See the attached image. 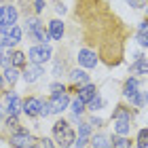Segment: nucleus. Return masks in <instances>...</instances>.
<instances>
[{
  "instance_id": "1",
  "label": "nucleus",
  "mask_w": 148,
  "mask_h": 148,
  "mask_svg": "<svg viewBox=\"0 0 148 148\" xmlns=\"http://www.w3.org/2000/svg\"><path fill=\"white\" fill-rule=\"evenodd\" d=\"M53 136H55V142L62 148H70L74 144V140H76L74 131L70 129V125L66 123V121H57V123L53 125Z\"/></svg>"
},
{
  "instance_id": "2",
  "label": "nucleus",
  "mask_w": 148,
  "mask_h": 148,
  "mask_svg": "<svg viewBox=\"0 0 148 148\" xmlns=\"http://www.w3.org/2000/svg\"><path fill=\"white\" fill-rule=\"evenodd\" d=\"M25 32H28V36H30L32 40H38V42H42V45L51 38V36H49V32H45L42 23H40L36 17L25 19Z\"/></svg>"
},
{
  "instance_id": "3",
  "label": "nucleus",
  "mask_w": 148,
  "mask_h": 148,
  "mask_svg": "<svg viewBox=\"0 0 148 148\" xmlns=\"http://www.w3.org/2000/svg\"><path fill=\"white\" fill-rule=\"evenodd\" d=\"M21 28L19 25H9V28H0V47H15L21 40Z\"/></svg>"
},
{
  "instance_id": "4",
  "label": "nucleus",
  "mask_w": 148,
  "mask_h": 148,
  "mask_svg": "<svg viewBox=\"0 0 148 148\" xmlns=\"http://www.w3.org/2000/svg\"><path fill=\"white\" fill-rule=\"evenodd\" d=\"M28 57H30L32 64L42 66L45 62H49V59H51V47L49 45H34L28 51Z\"/></svg>"
},
{
  "instance_id": "5",
  "label": "nucleus",
  "mask_w": 148,
  "mask_h": 148,
  "mask_svg": "<svg viewBox=\"0 0 148 148\" xmlns=\"http://www.w3.org/2000/svg\"><path fill=\"white\" fill-rule=\"evenodd\" d=\"M17 21V9L11 4L0 6V28H9V25H15Z\"/></svg>"
},
{
  "instance_id": "6",
  "label": "nucleus",
  "mask_w": 148,
  "mask_h": 148,
  "mask_svg": "<svg viewBox=\"0 0 148 148\" xmlns=\"http://www.w3.org/2000/svg\"><path fill=\"white\" fill-rule=\"evenodd\" d=\"M68 106H70V97L66 95V93H59V95H53L51 97V110L55 112V114L64 112Z\"/></svg>"
},
{
  "instance_id": "7",
  "label": "nucleus",
  "mask_w": 148,
  "mask_h": 148,
  "mask_svg": "<svg viewBox=\"0 0 148 148\" xmlns=\"http://www.w3.org/2000/svg\"><path fill=\"white\" fill-rule=\"evenodd\" d=\"M40 102H42V99H38V97H28L21 104V108H23V112L28 114V116H38L40 114Z\"/></svg>"
},
{
  "instance_id": "8",
  "label": "nucleus",
  "mask_w": 148,
  "mask_h": 148,
  "mask_svg": "<svg viewBox=\"0 0 148 148\" xmlns=\"http://www.w3.org/2000/svg\"><path fill=\"white\" fill-rule=\"evenodd\" d=\"M4 97H6V112L15 116V114H17L19 110H21V104H23V102L17 97V93H13V91H9Z\"/></svg>"
},
{
  "instance_id": "9",
  "label": "nucleus",
  "mask_w": 148,
  "mask_h": 148,
  "mask_svg": "<svg viewBox=\"0 0 148 148\" xmlns=\"http://www.w3.org/2000/svg\"><path fill=\"white\" fill-rule=\"evenodd\" d=\"M40 76H42V66H38V64H30L28 68L23 70V80L25 83H36Z\"/></svg>"
},
{
  "instance_id": "10",
  "label": "nucleus",
  "mask_w": 148,
  "mask_h": 148,
  "mask_svg": "<svg viewBox=\"0 0 148 148\" xmlns=\"http://www.w3.org/2000/svg\"><path fill=\"white\" fill-rule=\"evenodd\" d=\"M78 64H80V66H85V68H95V66H97V57H95V53H93V51H87V49L78 51Z\"/></svg>"
},
{
  "instance_id": "11",
  "label": "nucleus",
  "mask_w": 148,
  "mask_h": 148,
  "mask_svg": "<svg viewBox=\"0 0 148 148\" xmlns=\"http://www.w3.org/2000/svg\"><path fill=\"white\" fill-rule=\"evenodd\" d=\"M30 142H32V138L28 131H17L15 136H11V144L15 148H28V146H32Z\"/></svg>"
},
{
  "instance_id": "12",
  "label": "nucleus",
  "mask_w": 148,
  "mask_h": 148,
  "mask_svg": "<svg viewBox=\"0 0 148 148\" xmlns=\"http://www.w3.org/2000/svg\"><path fill=\"white\" fill-rule=\"evenodd\" d=\"M97 95V89H95V85H91V83H87V85H83L80 87V91H78V97L83 99V102L87 104V102H91L93 97Z\"/></svg>"
},
{
  "instance_id": "13",
  "label": "nucleus",
  "mask_w": 148,
  "mask_h": 148,
  "mask_svg": "<svg viewBox=\"0 0 148 148\" xmlns=\"http://www.w3.org/2000/svg\"><path fill=\"white\" fill-rule=\"evenodd\" d=\"M114 131L116 136H127L131 131V119H114Z\"/></svg>"
},
{
  "instance_id": "14",
  "label": "nucleus",
  "mask_w": 148,
  "mask_h": 148,
  "mask_svg": "<svg viewBox=\"0 0 148 148\" xmlns=\"http://www.w3.org/2000/svg\"><path fill=\"white\" fill-rule=\"evenodd\" d=\"M49 36L53 40H62V36H64V23L59 21V19H53V21L49 23Z\"/></svg>"
},
{
  "instance_id": "15",
  "label": "nucleus",
  "mask_w": 148,
  "mask_h": 148,
  "mask_svg": "<svg viewBox=\"0 0 148 148\" xmlns=\"http://www.w3.org/2000/svg\"><path fill=\"white\" fill-rule=\"evenodd\" d=\"M129 72H131V74H148V59H146V57L136 59V64L129 68Z\"/></svg>"
},
{
  "instance_id": "16",
  "label": "nucleus",
  "mask_w": 148,
  "mask_h": 148,
  "mask_svg": "<svg viewBox=\"0 0 148 148\" xmlns=\"http://www.w3.org/2000/svg\"><path fill=\"white\" fill-rule=\"evenodd\" d=\"M138 87H140V83H138V78H129L125 83V87H123V95L125 97H133L138 93Z\"/></svg>"
},
{
  "instance_id": "17",
  "label": "nucleus",
  "mask_w": 148,
  "mask_h": 148,
  "mask_svg": "<svg viewBox=\"0 0 148 148\" xmlns=\"http://www.w3.org/2000/svg\"><path fill=\"white\" fill-rule=\"evenodd\" d=\"M70 78L74 80V83H80V85H87V83H89V74H87L85 70H72L70 72Z\"/></svg>"
},
{
  "instance_id": "18",
  "label": "nucleus",
  "mask_w": 148,
  "mask_h": 148,
  "mask_svg": "<svg viewBox=\"0 0 148 148\" xmlns=\"http://www.w3.org/2000/svg\"><path fill=\"white\" fill-rule=\"evenodd\" d=\"M17 78H19L17 68H15V66H6V68H4V80H6V83H11V85H15Z\"/></svg>"
},
{
  "instance_id": "19",
  "label": "nucleus",
  "mask_w": 148,
  "mask_h": 148,
  "mask_svg": "<svg viewBox=\"0 0 148 148\" xmlns=\"http://www.w3.org/2000/svg\"><path fill=\"white\" fill-rule=\"evenodd\" d=\"M91 146H93V148H112L110 140L106 138V136H95V138L91 140Z\"/></svg>"
},
{
  "instance_id": "20",
  "label": "nucleus",
  "mask_w": 148,
  "mask_h": 148,
  "mask_svg": "<svg viewBox=\"0 0 148 148\" xmlns=\"http://www.w3.org/2000/svg\"><path fill=\"white\" fill-rule=\"evenodd\" d=\"M129 102L136 104V106H144V104H148V91H138L133 97H129Z\"/></svg>"
},
{
  "instance_id": "21",
  "label": "nucleus",
  "mask_w": 148,
  "mask_h": 148,
  "mask_svg": "<svg viewBox=\"0 0 148 148\" xmlns=\"http://www.w3.org/2000/svg\"><path fill=\"white\" fill-rule=\"evenodd\" d=\"M25 64V53L21 51H15L11 55V66H15V68H19V66H23Z\"/></svg>"
},
{
  "instance_id": "22",
  "label": "nucleus",
  "mask_w": 148,
  "mask_h": 148,
  "mask_svg": "<svg viewBox=\"0 0 148 148\" xmlns=\"http://www.w3.org/2000/svg\"><path fill=\"white\" fill-rule=\"evenodd\" d=\"M131 144H129V140H127L125 136H116L112 140V148H129Z\"/></svg>"
},
{
  "instance_id": "23",
  "label": "nucleus",
  "mask_w": 148,
  "mask_h": 148,
  "mask_svg": "<svg viewBox=\"0 0 148 148\" xmlns=\"http://www.w3.org/2000/svg\"><path fill=\"white\" fill-rule=\"evenodd\" d=\"M72 112H74V116H78V114L85 112V102H83L80 97H76V99L72 102Z\"/></svg>"
},
{
  "instance_id": "24",
  "label": "nucleus",
  "mask_w": 148,
  "mask_h": 148,
  "mask_svg": "<svg viewBox=\"0 0 148 148\" xmlns=\"http://www.w3.org/2000/svg\"><path fill=\"white\" fill-rule=\"evenodd\" d=\"M87 106H89V110L91 112H95V110H99V108H104V99L99 97V95H95L91 99V102H87Z\"/></svg>"
},
{
  "instance_id": "25",
  "label": "nucleus",
  "mask_w": 148,
  "mask_h": 148,
  "mask_svg": "<svg viewBox=\"0 0 148 148\" xmlns=\"http://www.w3.org/2000/svg\"><path fill=\"white\" fill-rule=\"evenodd\" d=\"M146 146H148V127L138 133V148H146Z\"/></svg>"
},
{
  "instance_id": "26",
  "label": "nucleus",
  "mask_w": 148,
  "mask_h": 148,
  "mask_svg": "<svg viewBox=\"0 0 148 148\" xmlns=\"http://www.w3.org/2000/svg\"><path fill=\"white\" fill-rule=\"evenodd\" d=\"M91 133V125L89 123H80L78 125V138H89Z\"/></svg>"
},
{
  "instance_id": "27",
  "label": "nucleus",
  "mask_w": 148,
  "mask_h": 148,
  "mask_svg": "<svg viewBox=\"0 0 148 148\" xmlns=\"http://www.w3.org/2000/svg\"><path fill=\"white\" fill-rule=\"evenodd\" d=\"M40 114H42V116H49V114H53L51 102H40Z\"/></svg>"
},
{
  "instance_id": "28",
  "label": "nucleus",
  "mask_w": 148,
  "mask_h": 148,
  "mask_svg": "<svg viewBox=\"0 0 148 148\" xmlns=\"http://www.w3.org/2000/svg\"><path fill=\"white\" fill-rule=\"evenodd\" d=\"M4 123H6V127H9V129H17V127H19V121H17V116H13V114L4 121Z\"/></svg>"
},
{
  "instance_id": "29",
  "label": "nucleus",
  "mask_w": 148,
  "mask_h": 148,
  "mask_svg": "<svg viewBox=\"0 0 148 148\" xmlns=\"http://www.w3.org/2000/svg\"><path fill=\"white\" fill-rule=\"evenodd\" d=\"M51 93H53V95L66 93V87H64V85H59V83H53V85H51Z\"/></svg>"
},
{
  "instance_id": "30",
  "label": "nucleus",
  "mask_w": 148,
  "mask_h": 148,
  "mask_svg": "<svg viewBox=\"0 0 148 148\" xmlns=\"http://www.w3.org/2000/svg\"><path fill=\"white\" fill-rule=\"evenodd\" d=\"M129 2V6H133V9H142V6H146V0H127Z\"/></svg>"
},
{
  "instance_id": "31",
  "label": "nucleus",
  "mask_w": 148,
  "mask_h": 148,
  "mask_svg": "<svg viewBox=\"0 0 148 148\" xmlns=\"http://www.w3.org/2000/svg\"><path fill=\"white\" fill-rule=\"evenodd\" d=\"M40 148H55V144H53V140L42 138V140H40Z\"/></svg>"
},
{
  "instance_id": "32",
  "label": "nucleus",
  "mask_w": 148,
  "mask_h": 148,
  "mask_svg": "<svg viewBox=\"0 0 148 148\" xmlns=\"http://www.w3.org/2000/svg\"><path fill=\"white\" fill-rule=\"evenodd\" d=\"M136 40H138V42L142 45V47H148V34H142V32H140Z\"/></svg>"
},
{
  "instance_id": "33",
  "label": "nucleus",
  "mask_w": 148,
  "mask_h": 148,
  "mask_svg": "<svg viewBox=\"0 0 148 148\" xmlns=\"http://www.w3.org/2000/svg\"><path fill=\"white\" fill-rule=\"evenodd\" d=\"M114 119H131V116H129L127 110H116V112H114Z\"/></svg>"
},
{
  "instance_id": "34",
  "label": "nucleus",
  "mask_w": 148,
  "mask_h": 148,
  "mask_svg": "<svg viewBox=\"0 0 148 148\" xmlns=\"http://www.w3.org/2000/svg\"><path fill=\"white\" fill-rule=\"evenodd\" d=\"M34 9H36V13H42L45 11V0H34Z\"/></svg>"
},
{
  "instance_id": "35",
  "label": "nucleus",
  "mask_w": 148,
  "mask_h": 148,
  "mask_svg": "<svg viewBox=\"0 0 148 148\" xmlns=\"http://www.w3.org/2000/svg\"><path fill=\"white\" fill-rule=\"evenodd\" d=\"M87 144V138H78V140H74V148H85Z\"/></svg>"
},
{
  "instance_id": "36",
  "label": "nucleus",
  "mask_w": 148,
  "mask_h": 148,
  "mask_svg": "<svg viewBox=\"0 0 148 148\" xmlns=\"http://www.w3.org/2000/svg\"><path fill=\"white\" fill-rule=\"evenodd\" d=\"M89 125H95V127H102V119H97V116H93L89 121Z\"/></svg>"
},
{
  "instance_id": "37",
  "label": "nucleus",
  "mask_w": 148,
  "mask_h": 148,
  "mask_svg": "<svg viewBox=\"0 0 148 148\" xmlns=\"http://www.w3.org/2000/svg\"><path fill=\"white\" fill-rule=\"evenodd\" d=\"M140 32H142V34H148V23H146V21L140 23Z\"/></svg>"
},
{
  "instance_id": "38",
  "label": "nucleus",
  "mask_w": 148,
  "mask_h": 148,
  "mask_svg": "<svg viewBox=\"0 0 148 148\" xmlns=\"http://www.w3.org/2000/svg\"><path fill=\"white\" fill-rule=\"evenodd\" d=\"M55 11H57V13H62V15H64V13H66V6H64V4H57V6H55Z\"/></svg>"
},
{
  "instance_id": "39",
  "label": "nucleus",
  "mask_w": 148,
  "mask_h": 148,
  "mask_svg": "<svg viewBox=\"0 0 148 148\" xmlns=\"http://www.w3.org/2000/svg\"><path fill=\"white\" fill-rule=\"evenodd\" d=\"M28 148H40V146H28Z\"/></svg>"
},
{
  "instance_id": "40",
  "label": "nucleus",
  "mask_w": 148,
  "mask_h": 148,
  "mask_svg": "<svg viewBox=\"0 0 148 148\" xmlns=\"http://www.w3.org/2000/svg\"><path fill=\"white\" fill-rule=\"evenodd\" d=\"M0 116H2V106H0Z\"/></svg>"
},
{
  "instance_id": "41",
  "label": "nucleus",
  "mask_w": 148,
  "mask_h": 148,
  "mask_svg": "<svg viewBox=\"0 0 148 148\" xmlns=\"http://www.w3.org/2000/svg\"><path fill=\"white\" fill-rule=\"evenodd\" d=\"M0 85H2V76H0Z\"/></svg>"
},
{
  "instance_id": "42",
  "label": "nucleus",
  "mask_w": 148,
  "mask_h": 148,
  "mask_svg": "<svg viewBox=\"0 0 148 148\" xmlns=\"http://www.w3.org/2000/svg\"><path fill=\"white\" fill-rule=\"evenodd\" d=\"M146 15H148V6H146Z\"/></svg>"
}]
</instances>
